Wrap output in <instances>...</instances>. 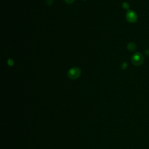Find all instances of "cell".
<instances>
[{"label":"cell","mask_w":149,"mask_h":149,"mask_svg":"<svg viewBox=\"0 0 149 149\" xmlns=\"http://www.w3.org/2000/svg\"><path fill=\"white\" fill-rule=\"evenodd\" d=\"M65 1L67 4H71L74 1V0H65Z\"/></svg>","instance_id":"cell-9"},{"label":"cell","mask_w":149,"mask_h":149,"mask_svg":"<svg viewBox=\"0 0 149 149\" xmlns=\"http://www.w3.org/2000/svg\"><path fill=\"white\" fill-rule=\"evenodd\" d=\"M54 3V0H45V3L48 6H51Z\"/></svg>","instance_id":"cell-8"},{"label":"cell","mask_w":149,"mask_h":149,"mask_svg":"<svg viewBox=\"0 0 149 149\" xmlns=\"http://www.w3.org/2000/svg\"><path fill=\"white\" fill-rule=\"evenodd\" d=\"M145 54L147 55H148V56H149V49H146L145 51Z\"/></svg>","instance_id":"cell-10"},{"label":"cell","mask_w":149,"mask_h":149,"mask_svg":"<svg viewBox=\"0 0 149 149\" xmlns=\"http://www.w3.org/2000/svg\"><path fill=\"white\" fill-rule=\"evenodd\" d=\"M127 63L126 62H123V63H122V65H121V68H122V69L125 70V69H126L127 68Z\"/></svg>","instance_id":"cell-7"},{"label":"cell","mask_w":149,"mask_h":149,"mask_svg":"<svg viewBox=\"0 0 149 149\" xmlns=\"http://www.w3.org/2000/svg\"><path fill=\"white\" fill-rule=\"evenodd\" d=\"M122 7H123V8L124 9H128L129 8V3H127V2H123L122 4Z\"/></svg>","instance_id":"cell-5"},{"label":"cell","mask_w":149,"mask_h":149,"mask_svg":"<svg viewBox=\"0 0 149 149\" xmlns=\"http://www.w3.org/2000/svg\"><path fill=\"white\" fill-rule=\"evenodd\" d=\"M131 61L134 65L136 66H140L141 64H143L144 62V57L141 53L136 52L132 55L131 58Z\"/></svg>","instance_id":"cell-2"},{"label":"cell","mask_w":149,"mask_h":149,"mask_svg":"<svg viewBox=\"0 0 149 149\" xmlns=\"http://www.w3.org/2000/svg\"><path fill=\"white\" fill-rule=\"evenodd\" d=\"M7 63H8V65L9 66H12L14 65V62H13V61L12 59H10V58H9V59H8Z\"/></svg>","instance_id":"cell-6"},{"label":"cell","mask_w":149,"mask_h":149,"mask_svg":"<svg viewBox=\"0 0 149 149\" xmlns=\"http://www.w3.org/2000/svg\"><path fill=\"white\" fill-rule=\"evenodd\" d=\"M126 18L129 22L134 23L137 20V15L134 11L128 10L126 14Z\"/></svg>","instance_id":"cell-3"},{"label":"cell","mask_w":149,"mask_h":149,"mask_svg":"<svg viewBox=\"0 0 149 149\" xmlns=\"http://www.w3.org/2000/svg\"><path fill=\"white\" fill-rule=\"evenodd\" d=\"M82 1H86V0H82Z\"/></svg>","instance_id":"cell-11"},{"label":"cell","mask_w":149,"mask_h":149,"mask_svg":"<svg viewBox=\"0 0 149 149\" xmlns=\"http://www.w3.org/2000/svg\"><path fill=\"white\" fill-rule=\"evenodd\" d=\"M81 74V69L78 67H72L69 69L67 73L68 77L72 79L75 80L80 77Z\"/></svg>","instance_id":"cell-1"},{"label":"cell","mask_w":149,"mask_h":149,"mask_svg":"<svg viewBox=\"0 0 149 149\" xmlns=\"http://www.w3.org/2000/svg\"><path fill=\"white\" fill-rule=\"evenodd\" d=\"M127 49L130 51H134L136 49V45L133 42H129L127 44Z\"/></svg>","instance_id":"cell-4"}]
</instances>
